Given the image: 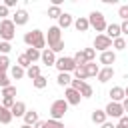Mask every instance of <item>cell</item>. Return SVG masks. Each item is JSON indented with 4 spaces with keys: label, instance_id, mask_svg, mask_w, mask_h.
Wrapping results in <instances>:
<instances>
[{
    "label": "cell",
    "instance_id": "1",
    "mask_svg": "<svg viewBox=\"0 0 128 128\" xmlns=\"http://www.w3.org/2000/svg\"><path fill=\"white\" fill-rule=\"evenodd\" d=\"M46 44H48V48L54 52V54H58V52H62L64 50V40H62V30L58 28V26H50L48 28V36H46Z\"/></svg>",
    "mask_w": 128,
    "mask_h": 128
},
{
    "label": "cell",
    "instance_id": "18",
    "mask_svg": "<svg viewBox=\"0 0 128 128\" xmlns=\"http://www.w3.org/2000/svg\"><path fill=\"white\" fill-rule=\"evenodd\" d=\"M74 28H76L78 32H86V30L90 28V24H88V16H80V18H76V20H74Z\"/></svg>",
    "mask_w": 128,
    "mask_h": 128
},
{
    "label": "cell",
    "instance_id": "49",
    "mask_svg": "<svg viewBox=\"0 0 128 128\" xmlns=\"http://www.w3.org/2000/svg\"><path fill=\"white\" fill-rule=\"evenodd\" d=\"M114 126H116V124H112V122H108V120L102 124V128H114Z\"/></svg>",
    "mask_w": 128,
    "mask_h": 128
},
{
    "label": "cell",
    "instance_id": "3",
    "mask_svg": "<svg viewBox=\"0 0 128 128\" xmlns=\"http://www.w3.org/2000/svg\"><path fill=\"white\" fill-rule=\"evenodd\" d=\"M88 24H90V28H94L96 32H100V34H104L106 32V18H104V14L102 12H98V10H94V12H90V16H88Z\"/></svg>",
    "mask_w": 128,
    "mask_h": 128
},
{
    "label": "cell",
    "instance_id": "17",
    "mask_svg": "<svg viewBox=\"0 0 128 128\" xmlns=\"http://www.w3.org/2000/svg\"><path fill=\"white\" fill-rule=\"evenodd\" d=\"M104 34H106L110 40H116V38H120V36H122V32H120V24H108Z\"/></svg>",
    "mask_w": 128,
    "mask_h": 128
},
{
    "label": "cell",
    "instance_id": "45",
    "mask_svg": "<svg viewBox=\"0 0 128 128\" xmlns=\"http://www.w3.org/2000/svg\"><path fill=\"white\" fill-rule=\"evenodd\" d=\"M120 32L128 36V20H122V24H120Z\"/></svg>",
    "mask_w": 128,
    "mask_h": 128
},
{
    "label": "cell",
    "instance_id": "38",
    "mask_svg": "<svg viewBox=\"0 0 128 128\" xmlns=\"http://www.w3.org/2000/svg\"><path fill=\"white\" fill-rule=\"evenodd\" d=\"M10 50H12V44H10V42H2V40H0V54L8 56V54H10Z\"/></svg>",
    "mask_w": 128,
    "mask_h": 128
},
{
    "label": "cell",
    "instance_id": "8",
    "mask_svg": "<svg viewBox=\"0 0 128 128\" xmlns=\"http://www.w3.org/2000/svg\"><path fill=\"white\" fill-rule=\"evenodd\" d=\"M104 112H106V118H122L124 116V110H122L120 102H108V106L104 108Z\"/></svg>",
    "mask_w": 128,
    "mask_h": 128
},
{
    "label": "cell",
    "instance_id": "40",
    "mask_svg": "<svg viewBox=\"0 0 128 128\" xmlns=\"http://www.w3.org/2000/svg\"><path fill=\"white\" fill-rule=\"evenodd\" d=\"M6 86H10V80H8L6 72H0V88H6Z\"/></svg>",
    "mask_w": 128,
    "mask_h": 128
},
{
    "label": "cell",
    "instance_id": "33",
    "mask_svg": "<svg viewBox=\"0 0 128 128\" xmlns=\"http://www.w3.org/2000/svg\"><path fill=\"white\" fill-rule=\"evenodd\" d=\"M112 48L114 50H126V40L120 36V38H116V40H112Z\"/></svg>",
    "mask_w": 128,
    "mask_h": 128
},
{
    "label": "cell",
    "instance_id": "32",
    "mask_svg": "<svg viewBox=\"0 0 128 128\" xmlns=\"http://www.w3.org/2000/svg\"><path fill=\"white\" fill-rule=\"evenodd\" d=\"M92 94H94V90H92V86L84 82V84H82V88H80V96H82V98H90Z\"/></svg>",
    "mask_w": 128,
    "mask_h": 128
},
{
    "label": "cell",
    "instance_id": "21",
    "mask_svg": "<svg viewBox=\"0 0 128 128\" xmlns=\"http://www.w3.org/2000/svg\"><path fill=\"white\" fill-rule=\"evenodd\" d=\"M10 122H12V112L0 104V124H10Z\"/></svg>",
    "mask_w": 128,
    "mask_h": 128
},
{
    "label": "cell",
    "instance_id": "44",
    "mask_svg": "<svg viewBox=\"0 0 128 128\" xmlns=\"http://www.w3.org/2000/svg\"><path fill=\"white\" fill-rule=\"evenodd\" d=\"M6 16H8V8H6L4 4H0V18L6 20Z\"/></svg>",
    "mask_w": 128,
    "mask_h": 128
},
{
    "label": "cell",
    "instance_id": "41",
    "mask_svg": "<svg viewBox=\"0 0 128 128\" xmlns=\"http://www.w3.org/2000/svg\"><path fill=\"white\" fill-rule=\"evenodd\" d=\"M114 128H128V116L124 114L122 118H118V124H116Z\"/></svg>",
    "mask_w": 128,
    "mask_h": 128
},
{
    "label": "cell",
    "instance_id": "15",
    "mask_svg": "<svg viewBox=\"0 0 128 128\" xmlns=\"http://www.w3.org/2000/svg\"><path fill=\"white\" fill-rule=\"evenodd\" d=\"M112 76H114V68L112 66H104V68H100V72H98V82H108V80H112Z\"/></svg>",
    "mask_w": 128,
    "mask_h": 128
},
{
    "label": "cell",
    "instance_id": "50",
    "mask_svg": "<svg viewBox=\"0 0 128 128\" xmlns=\"http://www.w3.org/2000/svg\"><path fill=\"white\" fill-rule=\"evenodd\" d=\"M124 98H128V86L124 88Z\"/></svg>",
    "mask_w": 128,
    "mask_h": 128
},
{
    "label": "cell",
    "instance_id": "27",
    "mask_svg": "<svg viewBox=\"0 0 128 128\" xmlns=\"http://www.w3.org/2000/svg\"><path fill=\"white\" fill-rule=\"evenodd\" d=\"M60 16H62V8H60V6H50V8H48V18L58 20Z\"/></svg>",
    "mask_w": 128,
    "mask_h": 128
},
{
    "label": "cell",
    "instance_id": "19",
    "mask_svg": "<svg viewBox=\"0 0 128 128\" xmlns=\"http://www.w3.org/2000/svg\"><path fill=\"white\" fill-rule=\"evenodd\" d=\"M24 118V124H28V126H34L40 118H38V112L36 110H26V114L22 116Z\"/></svg>",
    "mask_w": 128,
    "mask_h": 128
},
{
    "label": "cell",
    "instance_id": "54",
    "mask_svg": "<svg viewBox=\"0 0 128 128\" xmlns=\"http://www.w3.org/2000/svg\"><path fill=\"white\" fill-rule=\"evenodd\" d=\"M0 4H2V2H0Z\"/></svg>",
    "mask_w": 128,
    "mask_h": 128
},
{
    "label": "cell",
    "instance_id": "4",
    "mask_svg": "<svg viewBox=\"0 0 128 128\" xmlns=\"http://www.w3.org/2000/svg\"><path fill=\"white\" fill-rule=\"evenodd\" d=\"M66 112H68V102L64 98H58L50 104V118L52 120H62Z\"/></svg>",
    "mask_w": 128,
    "mask_h": 128
},
{
    "label": "cell",
    "instance_id": "35",
    "mask_svg": "<svg viewBox=\"0 0 128 128\" xmlns=\"http://www.w3.org/2000/svg\"><path fill=\"white\" fill-rule=\"evenodd\" d=\"M18 66H20V68H24V70H28V68L32 66V62H30L24 54H20V56H18Z\"/></svg>",
    "mask_w": 128,
    "mask_h": 128
},
{
    "label": "cell",
    "instance_id": "30",
    "mask_svg": "<svg viewBox=\"0 0 128 128\" xmlns=\"http://www.w3.org/2000/svg\"><path fill=\"white\" fill-rule=\"evenodd\" d=\"M74 78L84 82V80L88 78V74H86V68H84V66H76V70H74Z\"/></svg>",
    "mask_w": 128,
    "mask_h": 128
},
{
    "label": "cell",
    "instance_id": "51",
    "mask_svg": "<svg viewBox=\"0 0 128 128\" xmlns=\"http://www.w3.org/2000/svg\"><path fill=\"white\" fill-rule=\"evenodd\" d=\"M20 128H32V126H28V124H22V126H20Z\"/></svg>",
    "mask_w": 128,
    "mask_h": 128
},
{
    "label": "cell",
    "instance_id": "16",
    "mask_svg": "<svg viewBox=\"0 0 128 128\" xmlns=\"http://www.w3.org/2000/svg\"><path fill=\"white\" fill-rule=\"evenodd\" d=\"M108 96L112 98L110 102H122L124 100V88L122 86H112L110 92H108Z\"/></svg>",
    "mask_w": 128,
    "mask_h": 128
},
{
    "label": "cell",
    "instance_id": "53",
    "mask_svg": "<svg viewBox=\"0 0 128 128\" xmlns=\"http://www.w3.org/2000/svg\"><path fill=\"white\" fill-rule=\"evenodd\" d=\"M126 50H128V42H126Z\"/></svg>",
    "mask_w": 128,
    "mask_h": 128
},
{
    "label": "cell",
    "instance_id": "13",
    "mask_svg": "<svg viewBox=\"0 0 128 128\" xmlns=\"http://www.w3.org/2000/svg\"><path fill=\"white\" fill-rule=\"evenodd\" d=\"M26 110H28V108H26V104H24V102H20V100H16V102H14V106L10 108L12 118H22V116L26 114Z\"/></svg>",
    "mask_w": 128,
    "mask_h": 128
},
{
    "label": "cell",
    "instance_id": "20",
    "mask_svg": "<svg viewBox=\"0 0 128 128\" xmlns=\"http://www.w3.org/2000/svg\"><path fill=\"white\" fill-rule=\"evenodd\" d=\"M106 120H108V118H106V112H104V110H98V108H96V110L92 112V122H94V124H100V126H102Z\"/></svg>",
    "mask_w": 128,
    "mask_h": 128
},
{
    "label": "cell",
    "instance_id": "52",
    "mask_svg": "<svg viewBox=\"0 0 128 128\" xmlns=\"http://www.w3.org/2000/svg\"><path fill=\"white\" fill-rule=\"evenodd\" d=\"M0 104H2V96H0Z\"/></svg>",
    "mask_w": 128,
    "mask_h": 128
},
{
    "label": "cell",
    "instance_id": "9",
    "mask_svg": "<svg viewBox=\"0 0 128 128\" xmlns=\"http://www.w3.org/2000/svg\"><path fill=\"white\" fill-rule=\"evenodd\" d=\"M64 100L68 102V106H78L80 104V100H82V96H80V92L78 90H74V88H66L64 90Z\"/></svg>",
    "mask_w": 128,
    "mask_h": 128
},
{
    "label": "cell",
    "instance_id": "48",
    "mask_svg": "<svg viewBox=\"0 0 128 128\" xmlns=\"http://www.w3.org/2000/svg\"><path fill=\"white\" fill-rule=\"evenodd\" d=\"M120 104H122V110H124V112H128V98H124Z\"/></svg>",
    "mask_w": 128,
    "mask_h": 128
},
{
    "label": "cell",
    "instance_id": "7",
    "mask_svg": "<svg viewBox=\"0 0 128 128\" xmlns=\"http://www.w3.org/2000/svg\"><path fill=\"white\" fill-rule=\"evenodd\" d=\"M110 48H112V40H110L106 34H96V38H94V50L106 52V50H110Z\"/></svg>",
    "mask_w": 128,
    "mask_h": 128
},
{
    "label": "cell",
    "instance_id": "12",
    "mask_svg": "<svg viewBox=\"0 0 128 128\" xmlns=\"http://www.w3.org/2000/svg\"><path fill=\"white\" fill-rule=\"evenodd\" d=\"M114 62H116V52H114V50L100 52V64H104V66H112Z\"/></svg>",
    "mask_w": 128,
    "mask_h": 128
},
{
    "label": "cell",
    "instance_id": "6",
    "mask_svg": "<svg viewBox=\"0 0 128 128\" xmlns=\"http://www.w3.org/2000/svg\"><path fill=\"white\" fill-rule=\"evenodd\" d=\"M54 66L58 68V72H66V74H70V72L76 70V64H74L72 56H60V58H56Z\"/></svg>",
    "mask_w": 128,
    "mask_h": 128
},
{
    "label": "cell",
    "instance_id": "43",
    "mask_svg": "<svg viewBox=\"0 0 128 128\" xmlns=\"http://www.w3.org/2000/svg\"><path fill=\"white\" fill-rule=\"evenodd\" d=\"M14 102H16L14 98H2V106H4V108H8V110L14 106Z\"/></svg>",
    "mask_w": 128,
    "mask_h": 128
},
{
    "label": "cell",
    "instance_id": "2",
    "mask_svg": "<svg viewBox=\"0 0 128 128\" xmlns=\"http://www.w3.org/2000/svg\"><path fill=\"white\" fill-rule=\"evenodd\" d=\"M24 44L28 48H36V50L42 52L46 48V36H44L42 30H30V32L24 34Z\"/></svg>",
    "mask_w": 128,
    "mask_h": 128
},
{
    "label": "cell",
    "instance_id": "46",
    "mask_svg": "<svg viewBox=\"0 0 128 128\" xmlns=\"http://www.w3.org/2000/svg\"><path fill=\"white\" fill-rule=\"evenodd\" d=\"M4 6L10 10V8H14V6H16V0H4Z\"/></svg>",
    "mask_w": 128,
    "mask_h": 128
},
{
    "label": "cell",
    "instance_id": "24",
    "mask_svg": "<svg viewBox=\"0 0 128 128\" xmlns=\"http://www.w3.org/2000/svg\"><path fill=\"white\" fill-rule=\"evenodd\" d=\"M24 56H26L30 62H36V60H40V50H36V48H26Z\"/></svg>",
    "mask_w": 128,
    "mask_h": 128
},
{
    "label": "cell",
    "instance_id": "29",
    "mask_svg": "<svg viewBox=\"0 0 128 128\" xmlns=\"http://www.w3.org/2000/svg\"><path fill=\"white\" fill-rule=\"evenodd\" d=\"M26 76L30 78V80H34V78H38L40 76V66H36V64H32L28 70H26Z\"/></svg>",
    "mask_w": 128,
    "mask_h": 128
},
{
    "label": "cell",
    "instance_id": "23",
    "mask_svg": "<svg viewBox=\"0 0 128 128\" xmlns=\"http://www.w3.org/2000/svg\"><path fill=\"white\" fill-rule=\"evenodd\" d=\"M56 82H58V86H70V82H72V76L70 74H66V72H58V78H56Z\"/></svg>",
    "mask_w": 128,
    "mask_h": 128
},
{
    "label": "cell",
    "instance_id": "39",
    "mask_svg": "<svg viewBox=\"0 0 128 128\" xmlns=\"http://www.w3.org/2000/svg\"><path fill=\"white\" fill-rule=\"evenodd\" d=\"M118 16H120L122 20H128V4H122V6L118 8Z\"/></svg>",
    "mask_w": 128,
    "mask_h": 128
},
{
    "label": "cell",
    "instance_id": "14",
    "mask_svg": "<svg viewBox=\"0 0 128 128\" xmlns=\"http://www.w3.org/2000/svg\"><path fill=\"white\" fill-rule=\"evenodd\" d=\"M74 24V18H72V14H68V12H62V16L58 18V28L60 30H66V28H70Z\"/></svg>",
    "mask_w": 128,
    "mask_h": 128
},
{
    "label": "cell",
    "instance_id": "36",
    "mask_svg": "<svg viewBox=\"0 0 128 128\" xmlns=\"http://www.w3.org/2000/svg\"><path fill=\"white\" fill-rule=\"evenodd\" d=\"M8 68H10V58L4 56V54H0V72H6Z\"/></svg>",
    "mask_w": 128,
    "mask_h": 128
},
{
    "label": "cell",
    "instance_id": "10",
    "mask_svg": "<svg viewBox=\"0 0 128 128\" xmlns=\"http://www.w3.org/2000/svg\"><path fill=\"white\" fill-rule=\"evenodd\" d=\"M12 22H14V26H24V24L28 22V12H26L24 8H18V10L12 14Z\"/></svg>",
    "mask_w": 128,
    "mask_h": 128
},
{
    "label": "cell",
    "instance_id": "26",
    "mask_svg": "<svg viewBox=\"0 0 128 128\" xmlns=\"http://www.w3.org/2000/svg\"><path fill=\"white\" fill-rule=\"evenodd\" d=\"M46 84H48V78H46V76H42V74H40L38 78H34V80H32V86H34V88H38V90L46 88Z\"/></svg>",
    "mask_w": 128,
    "mask_h": 128
},
{
    "label": "cell",
    "instance_id": "22",
    "mask_svg": "<svg viewBox=\"0 0 128 128\" xmlns=\"http://www.w3.org/2000/svg\"><path fill=\"white\" fill-rule=\"evenodd\" d=\"M10 76H12L14 80H20V78H24V76H26V70H24V68H20L18 64H14V66L10 68Z\"/></svg>",
    "mask_w": 128,
    "mask_h": 128
},
{
    "label": "cell",
    "instance_id": "42",
    "mask_svg": "<svg viewBox=\"0 0 128 128\" xmlns=\"http://www.w3.org/2000/svg\"><path fill=\"white\" fill-rule=\"evenodd\" d=\"M82 80H76V78H72V82H70V88H74V90H78L80 92V88H82Z\"/></svg>",
    "mask_w": 128,
    "mask_h": 128
},
{
    "label": "cell",
    "instance_id": "25",
    "mask_svg": "<svg viewBox=\"0 0 128 128\" xmlns=\"http://www.w3.org/2000/svg\"><path fill=\"white\" fill-rule=\"evenodd\" d=\"M84 68H86V74H88V78H90V76H98V72H100V66H98L96 62H88Z\"/></svg>",
    "mask_w": 128,
    "mask_h": 128
},
{
    "label": "cell",
    "instance_id": "11",
    "mask_svg": "<svg viewBox=\"0 0 128 128\" xmlns=\"http://www.w3.org/2000/svg\"><path fill=\"white\" fill-rule=\"evenodd\" d=\"M40 60H42V64H46V66H54V64H56V54H54L50 48H44V50L40 52Z\"/></svg>",
    "mask_w": 128,
    "mask_h": 128
},
{
    "label": "cell",
    "instance_id": "5",
    "mask_svg": "<svg viewBox=\"0 0 128 128\" xmlns=\"http://www.w3.org/2000/svg\"><path fill=\"white\" fill-rule=\"evenodd\" d=\"M14 36H16V26H14L12 18L0 20V40L2 42H10Z\"/></svg>",
    "mask_w": 128,
    "mask_h": 128
},
{
    "label": "cell",
    "instance_id": "37",
    "mask_svg": "<svg viewBox=\"0 0 128 128\" xmlns=\"http://www.w3.org/2000/svg\"><path fill=\"white\" fill-rule=\"evenodd\" d=\"M46 128H66V126L62 124V120H52V118H48V120H46Z\"/></svg>",
    "mask_w": 128,
    "mask_h": 128
},
{
    "label": "cell",
    "instance_id": "47",
    "mask_svg": "<svg viewBox=\"0 0 128 128\" xmlns=\"http://www.w3.org/2000/svg\"><path fill=\"white\" fill-rule=\"evenodd\" d=\"M32 128H46V122H44V120H38V122H36Z\"/></svg>",
    "mask_w": 128,
    "mask_h": 128
},
{
    "label": "cell",
    "instance_id": "28",
    "mask_svg": "<svg viewBox=\"0 0 128 128\" xmlns=\"http://www.w3.org/2000/svg\"><path fill=\"white\" fill-rule=\"evenodd\" d=\"M72 60H74V64L76 66H86L88 62H86V58H84V54H82V50H78L74 56H72Z\"/></svg>",
    "mask_w": 128,
    "mask_h": 128
},
{
    "label": "cell",
    "instance_id": "31",
    "mask_svg": "<svg viewBox=\"0 0 128 128\" xmlns=\"http://www.w3.org/2000/svg\"><path fill=\"white\" fill-rule=\"evenodd\" d=\"M2 98H14L16 96V86H6V88H2V94H0Z\"/></svg>",
    "mask_w": 128,
    "mask_h": 128
},
{
    "label": "cell",
    "instance_id": "34",
    "mask_svg": "<svg viewBox=\"0 0 128 128\" xmlns=\"http://www.w3.org/2000/svg\"><path fill=\"white\" fill-rule=\"evenodd\" d=\"M82 54H84L86 62H94V58H96V50H94V48H84Z\"/></svg>",
    "mask_w": 128,
    "mask_h": 128
}]
</instances>
